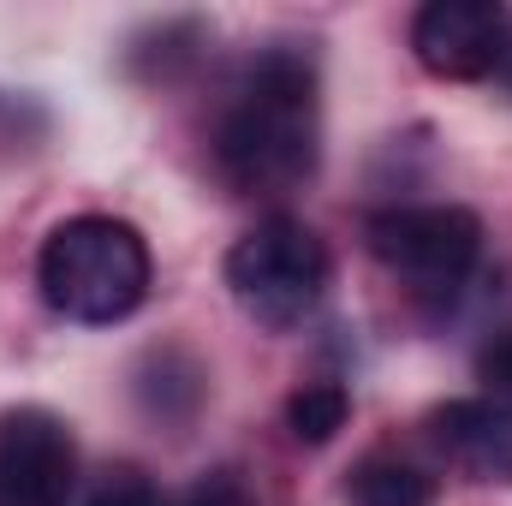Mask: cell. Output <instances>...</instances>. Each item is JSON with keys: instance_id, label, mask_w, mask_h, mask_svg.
Segmentation results:
<instances>
[{"instance_id": "cell-13", "label": "cell", "mask_w": 512, "mask_h": 506, "mask_svg": "<svg viewBox=\"0 0 512 506\" xmlns=\"http://www.w3.org/2000/svg\"><path fill=\"white\" fill-rule=\"evenodd\" d=\"M495 78L512 90V30H507V48H501V66H495Z\"/></svg>"}, {"instance_id": "cell-4", "label": "cell", "mask_w": 512, "mask_h": 506, "mask_svg": "<svg viewBox=\"0 0 512 506\" xmlns=\"http://www.w3.org/2000/svg\"><path fill=\"white\" fill-rule=\"evenodd\" d=\"M370 256L387 274H399L417 292H453L477 256H483V221L459 203H417V209H382L364 227Z\"/></svg>"}, {"instance_id": "cell-8", "label": "cell", "mask_w": 512, "mask_h": 506, "mask_svg": "<svg viewBox=\"0 0 512 506\" xmlns=\"http://www.w3.org/2000/svg\"><path fill=\"white\" fill-rule=\"evenodd\" d=\"M435 477L399 453H370L346 471V501L352 506H435Z\"/></svg>"}, {"instance_id": "cell-11", "label": "cell", "mask_w": 512, "mask_h": 506, "mask_svg": "<svg viewBox=\"0 0 512 506\" xmlns=\"http://www.w3.org/2000/svg\"><path fill=\"white\" fill-rule=\"evenodd\" d=\"M477 370H483V381H489V393H495L501 405H512V328L495 334V346L477 358Z\"/></svg>"}, {"instance_id": "cell-10", "label": "cell", "mask_w": 512, "mask_h": 506, "mask_svg": "<svg viewBox=\"0 0 512 506\" xmlns=\"http://www.w3.org/2000/svg\"><path fill=\"white\" fill-rule=\"evenodd\" d=\"M167 506H256V495L239 471H209V477H197L179 501H167Z\"/></svg>"}, {"instance_id": "cell-5", "label": "cell", "mask_w": 512, "mask_h": 506, "mask_svg": "<svg viewBox=\"0 0 512 506\" xmlns=\"http://www.w3.org/2000/svg\"><path fill=\"white\" fill-rule=\"evenodd\" d=\"M78 483V441L42 405L0 411V506H66Z\"/></svg>"}, {"instance_id": "cell-1", "label": "cell", "mask_w": 512, "mask_h": 506, "mask_svg": "<svg viewBox=\"0 0 512 506\" xmlns=\"http://www.w3.org/2000/svg\"><path fill=\"white\" fill-rule=\"evenodd\" d=\"M316 155H322L316 66L298 48H268L215 126L221 179L245 197H286L316 173Z\"/></svg>"}, {"instance_id": "cell-7", "label": "cell", "mask_w": 512, "mask_h": 506, "mask_svg": "<svg viewBox=\"0 0 512 506\" xmlns=\"http://www.w3.org/2000/svg\"><path fill=\"white\" fill-rule=\"evenodd\" d=\"M441 453L477 483H512V405L501 399H447L429 417Z\"/></svg>"}, {"instance_id": "cell-6", "label": "cell", "mask_w": 512, "mask_h": 506, "mask_svg": "<svg viewBox=\"0 0 512 506\" xmlns=\"http://www.w3.org/2000/svg\"><path fill=\"white\" fill-rule=\"evenodd\" d=\"M507 30L512 18L495 0H429L411 18V54L423 72L447 84H477V78H495Z\"/></svg>"}, {"instance_id": "cell-9", "label": "cell", "mask_w": 512, "mask_h": 506, "mask_svg": "<svg viewBox=\"0 0 512 506\" xmlns=\"http://www.w3.org/2000/svg\"><path fill=\"white\" fill-rule=\"evenodd\" d=\"M352 417V399L340 381H304L292 399H286V429L304 441V447H328Z\"/></svg>"}, {"instance_id": "cell-3", "label": "cell", "mask_w": 512, "mask_h": 506, "mask_svg": "<svg viewBox=\"0 0 512 506\" xmlns=\"http://www.w3.org/2000/svg\"><path fill=\"white\" fill-rule=\"evenodd\" d=\"M227 286L256 328H298L328 292V245L292 215H268L227 251Z\"/></svg>"}, {"instance_id": "cell-2", "label": "cell", "mask_w": 512, "mask_h": 506, "mask_svg": "<svg viewBox=\"0 0 512 506\" xmlns=\"http://www.w3.org/2000/svg\"><path fill=\"white\" fill-rule=\"evenodd\" d=\"M149 274V245L120 215H72L42 239L36 256V286L48 310L84 328L126 322L149 298Z\"/></svg>"}, {"instance_id": "cell-12", "label": "cell", "mask_w": 512, "mask_h": 506, "mask_svg": "<svg viewBox=\"0 0 512 506\" xmlns=\"http://www.w3.org/2000/svg\"><path fill=\"white\" fill-rule=\"evenodd\" d=\"M90 506H167V501H161L143 477H114V483H102V489H96V501H90Z\"/></svg>"}]
</instances>
